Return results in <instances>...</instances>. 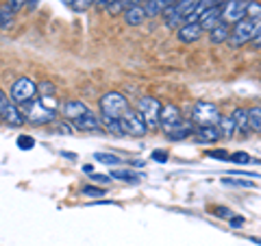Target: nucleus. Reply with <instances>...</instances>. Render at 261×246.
<instances>
[{
  "label": "nucleus",
  "instance_id": "f257e3e1",
  "mask_svg": "<svg viewBox=\"0 0 261 246\" xmlns=\"http://www.w3.org/2000/svg\"><path fill=\"white\" fill-rule=\"evenodd\" d=\"M20 113L24 122H29L33 127H42V125H50L57 120V105L53 103V98H44V96H35L33 101L20 105Z\"/></svg>",
  "mask_w": 261,
  "mask_h": 246
},
{
  "label": "nucleus",
  "instance_id": "f03ea898",
  "mask_svg": "<svg viewBox=\"0 0 261 246\" xmlns=\"http://www.w3.org/2000/svg\"><path fill=\"white\" fill-rule=\"evenodd\" d=\"M259 31H261V18H244L240 20L235 27H231V37H228V46L231 48H242V46H246L250 44L252 39H255L259 35Z\"/></svg>",
  "mask_w": 261,
  "mask_h": 246
},
{
  "label": "nucleus",
  "instance_id": "7ed1b4c3",
  "mask_svg": "<svg viewBox=\"0 0 261 246\" xmlns=\"http://www.w3.org/2000/svg\"><path fill=\"white\" fill-rule=\"evenodd\" d=\"M196 5H198V0H178V3L170 5L168 9L161 13L163 15V24H166L168 29L183 27L185 20H187V15L196 9Z\"/></svg>",
  "mask_w": 261,
  "mask_h": 246
},
{
  "label": "nucleus",
  "instance_id": "20e7f679",
  "mask_svg": "<svg viewBox=\"0 0 261 246\" xmlns=\"http://www.w3.org/2000/svg\"><path fill=\"white\" fill-rule=\"evenodd\" d=\"M98 107H100V116H109V118H122L124 113L130 109L128 107V101H126V96L122 94V92H107L102 98H100V103H98Z\"/></svg>",
  "mask_w": 261,
  "mask_h": 246
},
{
  "label": "nucleus",
  "instance_id": "39448f33",
  "mask_svg": "<svg viewBox=\"0 0 261 246\" xmlns=\"http://www.w3.org/2000/svg\"><path fill=\"white\" fill-rule=\"evenodd\" d=\"M220 118H222V113L214 103L200 101L192 107V122L196 127H214L220 122Z\"/></svg>",
  "mask_w": 261,
  "mask_h": 246
},
{
  "label": "nucleus",
  "instance_id": "423d86ee",
  "mask_svg": "<svg viewBox=\"0 0 261 246\" xmlns=\"http://www.w3.org/2000/svg\"><path fill=\"white\" fill-rule=\"evenodd\" d=\"M120 127H122V133L130 135V137H144L148 133V125H146L144 116L137 109H128L124 116L120 118Z\"/></svg>",
  "mask_w": 261,
  "mask_h": 246
},
{
  "label": "nucleus",
  "instance_id": "0eeeda50",
  "mask_svg": "<svg viewBox=\"0 0 261 246\" xmlns=\"http://www.w3.org/2000/svg\"><path fill=\"white\" fill-rule=\"evenodd\" d=\"M248 5H250V0H224L220 5V9H222V22L228 24V27H235L240 20L246 18Z\"/></svg>",
  "mask_w": 261,
  "mask_h": 246
},
{
  "label": "nucleus",
  "instance_id": "6e6552de",
  "mask_svg": "<svg viewBox=\"0 0 261 246\" xmlns=\"http://www.w3.org/2000/svg\"><path fill=\"white\" fill-rule=\"evenodd\" d=\"M161 107H163V105H161L154 96H142L140 101H137V111H140L142 116H144V120H146V125H148V129L159 127Z\"/></svg>",
  "mask_w": 261,
  "mask_h": 246
},
{
  "label": "nucleus",
  "instance_id": "1a4fd4ad",
  "mask_svg": "<svg viewBox=\"0 0 261 246\" xmlns=\"http://www.w3.org/2000/svg\"><path fill=\"white\" fill-rule=\"evenodd\" d=\"M11 101L13 103H18V105H24V103H29L33 101V98L37 96V85L33 83V81L29 77H20L15 83L11 85Z\"/></svg>",
  "mask_w": 261,
  "mask_h": 246
},
{
  "label": "nucleus",
  "instance_id": "9d476101",
  "mask_svg": "<svg viewBox=\"0 0 261 246\" xmlns=\"http://www.w3.org/2000/svg\"><path fill=\"white\" fill-rule=\"evenodd\" d=\"M183 122L181 111H178L176 105H163L161 107V116H159V127L163 133H170L172 129H176Z\"/></svg>",
  "mask_w": 261,
  "mask_h": 246
},
{
  "label": "nucleus",
  "instance_id": "9b49d317",
  "mask_svg": "<svg viewBox=\"0 0 261 246\" xmlns=\"http://www.w3.org/2000/svg\"><path fill=\"white\" fill-rule=\"evenodd\" d=\"M202 27L198 22L196 24H183V27H178L176 29V39L181 44H194V42H198L200 35H202Z\"/></svg>",
  "mask_w": 261,
  "mask_h": 246
},
{
  "label": "nucleus",
  "instance_id": "f8f14e48",
  "mask_svg": "<svg viewBox=\"0 0 261 246\" xmlns=\"http://www.w3.org/2000/svg\"><path fill=\"white\" fill-rule=\"evenodd\" d=\"M87 111H89V107H87L83 101H68V103H63V107H61V116L65 120L74 122L79 118H83Z\"/></svg>",
  "mask_w": 261,
  "mask_h": 246
},
{
  "label": "nucleus",
  "instance_id": "ddd939ff",
  "mask_svg": "<svg viewBox=\"0 0 261 246\" xmlns=\"http://www.w3.org/2000/svg\"><path fill=\"white\" fill-rule=\"evenodd\" d=\"M220 137L222 135H220L218 125H214V127H196L194 142H198V144H216Z\"/></svg>",
  "mask_w": 261,
  "mask_h": 246
},
{
  "label": "nucleus",
  "instance_id": "4468645a",
  "mask_svg": "<svg viewBox=\"0 0 261 246\" xmlns=\"http://www.w3.org/2000/svg\"><path fill=\"white\" fill-rule=\"evenodd\" d=\"M72 125H74L76 131H98L102 127V122H100V116H98V113H94L92 109H89L83 118L74 120Z\"/></svg>",
  "mask_w": 261,
  "mask_h": 246
},
{
  "label": "nucleus",
  "instance_id": "2eb2a0df",
  "mask_svg": "<svg viewBox=\"0 0 261 246\" xmlns=\"http://www.w3.org/2000/svg\"><path fill=\"white\" fill-rule=\"evenodd\" d=\"M0 120H3L5 125H9V127H22L24 125V118H22V113H20V107H15L13 103H9L7 107L0 109Z\"/></svg>",
  "mask_w": 261,
  "mask_h": 246
},
{
  "label": "nucleus",
  "instance_id": "dca6fc26",
  "mask_svg": "<svg viewBox=\"0 0 261 246\" xmlns=\"http://www.w3.org/2000/svg\"><path fill=\"white\" fill-rule=\"evenodd\" d=\"M198 24L202 27V31H214L218 24H222V9L220 7H214V9H209V11H205L200 15V20H198Z\"/></svg>",
  "mask_w": 261,
  "mask_h": 246
},
{
  "label": "nucleus",
  "instance_id": "f3484780",
  "mask_svg": "<svg viewBox=\"0 0 261 246\" xmlns=\"http://www.w3.org/2000/svg\"><path fill=\"white\" fill-rule=\"evenodd\" d=\"M194 133H196V125H194V122H181L176 129H172L166 135H168L170 142H183V139L194 137Z\"/></svg>",
  "mask_w": 261,
  "mask_h": 246
},
{
  "label": "nucleus",
  "instance_id": "a211bd4d",
  "mask_svg": "<svg viewBox=\"0 0 261 246\" xmlns=\"http://www.w3.org/2000/svg\"><path fill=\"white\" fill-rule=\"evenodd\" d=\"M222 5V0H198V5H196V9L187 15V20H185V24H196L200 20V15L205 13V11H209V9H214V7H220Z\"/></svg>",
  "mask_w": 261,
  "mask_h": 246
},
{
  "label": "nucleus",
  "instance_id": "6ab92c4d",
  "mask_svg": "<svg viewBox=\"0 0 261 246\" xmlns=\"http://www.w3.org/2000/svg\"><path fill=\"white\" fill-rule=\"evenodd\" d=\"M146 18H148V13H146L144 5H133L124 11V22L128 24V27H140Z\"/></svg>",
  "mask_w": 261,
  "mask_h": 246
},
{
  "label": "nucleus",
  "instance_id": "aec40b11",
  "mask_svg": "<svg viewBox=\"0 0 261 246\" xmlns=\"http://www.w3.org/2000/svg\"><path fill=\"white\" fill-rule=\"evenodd\" d=\"M174 3H178V0H146L144 9H146V13H148V18H154V15H161L170 5H174Z\"/></svg>",
  "mask_w": 261,
  "mask_h": 246
},
{
  "label": "nucleus",
  "instance_id": "412c9836",
  "mask_svg": "<svg viewBox=\"0 0 261 246\" xmlns=\"http://www.w3.org/2000/svg\"><path fill=\"white\" fill-rule=\"evenodd\" d=\"M228 37H231V27L228 24H218V27L209 33V42L214 44V46H218V44H224V42H228Z\"/></svg>",
  "mask_w": 261,
  "mask_h": 246
},
{
  "label": "nucleus",
  "instance_id": "4be33fe9",
  "mask_svg": "<svg viewBox=\"0 0 261 246\" xmlns=\"http://www.w3.org/2000/svg\"><path fill=\"white\" fill-rule=\"evenodd\" d=\"M13 20H15V11L7 3L0 5V31H9L13 27Z\"/></svg>",
  "mask_w": 261,
  "mask_h": 246
},
{
  "label": "nucleus",
  "instance_id": "5701e85b",
  "mask_svg": "<svg viewBox=\"0 0 261 246\" xmlns=\"http://www.w3.org/2000/svg\"><path fill=\"white\" fill-rule=\"evenodd\" d=\"M218 129H220V135L222 137H233L238 133V125H235L233 116H222L218 122Z\"/></svg>",
  "mask_w": 261,
  "mask_h": 246
},
{
  "label": "nucleus",
  "instance_id": "b1692460",
  "mask_svg": "<svg viewBox=\"0 0 261 246\" xmlns=\"http://www.w3.org/2000/svg\"><path fill=\"white\" fill-rule=\"evenodd\" d=\"M231 116L235 120V125H238V133H250V127H248V109H235Z\"/></svg>",
  "mask_w": 261,
  "mask_h": 246
},
{
  "label": "nucleus",
  "instance_id": "393cba45",
  "mask_svg": "<svg viewBox=\"0 0 261 246\" xmlns=\"http://www.w3.org/2000/svg\"><path fill=\"white\" fill-rule=\"evenodd\" d=\"M111 179H116V181H124V183H137L142 179V175H137V172H133V170H118V168H113Z\"/></svg>",
  "mask_w": 261,
  "mask_h": 246
},
{
  "label": "nucleus",
  "instance_id": "a878e982",
  "mask_svg": "<svg viewBox=\"0 0 261 246\" xmlns=\"http://www.w3.org/2000/svg\"><path fill=\"white\" fill-rule=\"evenodd\" d=\"M100 122H102V129L107 131V133H113V135H124V133H122V127H120V120H118V118L100 116Z\"/></svg>",
  "mask_w": 261,
  "mask_h": 246
},
{
  "label": "nucleus",
  "instance_id": "bb28decb",
  "mask_svg": "<svg viewBox=\"0 0 261 246\" xmlns=\"http://www.w3.org/2000/svg\"><path fill=\"white\" fill-rule=\"evenodd\" d=\"M248 127L255 133H261V107H250L248 109Z\"/></svg>",
  "mask_w": 261,
  "mask_h": 246
},
{
  "label": "nucleus",
  "instance_id": "cd10ccee",
  "mask_svg": "<svg viewBox=\"0 0 261 246\" xmlns=\"http://www.w3.org/2000/svg\"><path fill=\"white\" fill-rule=\"evenodd\" d=\"M228 161H231V163H238V166H246V163H252V161H257V159H252L248 153L238 151V153H231V155H228Z\"/></svg>",
  "mask_w": 261,
  "mask_h": 246
},
{
  "label": "nucleus",
  "instance_id": "c85d7f7f",
  "mask_svg": "<svg viewBox=\"0 0 261 246\" xmlns=\"http://www.w3.org/2000/svg\"><path fill=\"white\" fill-rule=\"evenodd\" d=\"M94 159L100 161V163H107V166H120L122 163V159L118 157V155H111V153H96Z\"/></svg>",
  "mask_w": 261,
  "mask_h": 246
},
{
  "label": "nucleus",
  "instance_id": "c756f323",
  "mask_svg": "<svg viewBox=\"0 0 261 246\" xmlns=\"http://www.w3.org/2000/svg\"><path fill=\"white\" fill-rule=\"evenodd\" d=\"M37 94L44 96V98H55L57 87H55V83H50V81H42V83L37 85Z\"/></svg>",
  "mask_w": 261,
  "mask_h": 246
},
{
  "label": "nucleus",
  "instance_id": "7c9ffc66",
  "mask_svg": "<svg viewBox=\"0 0 261 246\" xmlns=\"http://www.w3.org/2000/svg\"><path fill=\"white\" fill-rule=\"evenodd\" d=\"M222 183L224 185H238V187H255V181H252V179H231V177H226V179H222Z\"/></svg>",
  "mask_w": 261,
  "mask_h": 246
},
{
  "label": "nucleus",
  "instance_id": "2f4dec72",
  "mask_svg": "<svg viewBox=\"0 0 261 246\" xmlns=\"http://www.w3.org/2000/svg\"><path fill=\"white\" fill-rule=\"evenodd\" d=\"M81 192H83L85 196H89V199H100V196L105 194V190H100V187H94V185H85Z\"/></svg>",
  "mask_w": 261,
  "mask_h": 246
},
{
  "label": "nucleus",
  "instance_id": "473e14b6",
  "mask_svg": "<svg viewBox=\"0 0 261 246\" xmlns=\"http://www.w3.org/2000/svg\"><path fill=\"white\" fill-rule=\"evenodd\" d=\"M246 15H248V18H261V3H257V0H250Z\"/></svg>",
  "mask_w": 261,
  "mask_h": 246
},
{
  "label": "nucleus",
  "instance_id": "72a5a7b5",
  "mask_svg": "<svg viewBox=\"0 0 261 246\" xmlns=\"http://www.w3.org/2000/svg\"><path fill=\"white\" fill-rule=\"evenodd\" d=\"M18 146L22 151H31L33 146H35V142H33V137H29V135H20L18 137Z\"/></svg>",
  "mask_w": 261,
  "mask_h": 246
},
{
  "label": "nucleus",
  "instance_id": "f704fd0d",
  "mask_svg": "<svg viewBox=\"0 0 261 246\" xmlns=\"http://www.w3.org/2000/svg\"><path fill=\"white\" fill-rule=\"evenodd\" d=\"M228 155H231V153H226V151L220 149V151H209V153H207V157H214V159H224V161H228Z\"/></svg>",
  "mask_w": 261,
  "mask_h": 246
},
{
  "label": "nucleus",
  "instance_id": "c9c22d12",
  "mask_svg": "<svg viewBox=\"0 0 261 246\" xmlns=\"http://www.w3.org/2000/svg\"><path fill=\"white\" fill-rule=\"evenodd\" d=\"M150 157H152L154 161H159V163H166V161H168V153L161 151V149H157V151H152Z\"/></svg>",
  "mask_w": 261,
  "mask_h": 246
},
{
  "label": "nucleus",
  "instance_id": "e433bc0d",
  "mask_svg": "<svg viewBox=\"0 0 261 246\" xmlns=\"http://www.w3.org/2000/svg\"><path fill=\"white\" fill-rule=\"evenodd\" d=\"M214 214L220 216V218H226V220H231V218H233V211L228 209V207H216V209H214Z\"/></svg>",
  "mask_w": 261,
  "mask_h": 246
},
{
  "label": "nucleus",
  "instance_id": "4c0bfd02",
  "mask_svg": "<svg viewBox=\"0 0 261 246\" xmlns=\"http://www.w3.org/2000/svg\"><path fill=\"white\" fill-rule=\"evenodd\" d=\"M27 3H31V0H7V5H9V7H11V9H13L15 13H18V11H20L22 7L27 5Z\"/></svg>",
  "mask_w": 261,
  "mask_h": 246
},
{
  "label": "nucleus",
  "instance_id": "58836bf2",
  "mask_svg": "<svg viewBox=\"0 0 261 246\" xmlns=\"http://www.w3.org/2000/svg\"><path fill=\"white\" fill-rule=\"evenodd\" d=\"M92 181H94V183H107L109 179L105 177V175H92Z\"/></svg>",
  "mask_w": 261,
  "mask_h": 246
},
{
  "label": "nucleus",
  "instance_id": "ea45409f",
  "mask_svg": "<svg viewBox=\"0 0 261 246\" xmlns=\"http://www.w3.org/2000/svg\"><path fill=\"white\" fill-rule=\"evenodd\" d=\"M7 105H9V98H7V94L3 92V89H0V109L7 107Z\"/></svg>",
  "mask_w": 261,
  "mask_h": 246
},
{
  "label": "nucleus",
  "instance_id": "a19ab883",
  "mask_svg": "<svg viewBox=\"0 0 261 246\" xmlns=\"http://www.w3.org/2000/svg\"><path fill=\"white\" fill-rule=\"evenodd\" d=\"M228 223H231V227H242V225H244V218H240V216L235 218V216H233L231 220H228Z\"/></svg>",
  "mask_w": 261,
  "mask_h": 246
},
{
  "label": "nucleus",
  "instance_id": "79ce46f5",
  "mask_svg": "<svg viewBox=\"0 0 261 246\" xmlns=\"http://www.w3.org/2000/svg\"><path fill=\"white\" fill-rule=\"evenodd\" d=\"M57 131H61V133H72V129L70 127H65V122H61V127H55Z\"/></svg>",
  "mask_w": 261,
  "mask_h": 246
},
{
  "label": "nucleus",
  "instance_id": "37998d69",
  "mask_svg": "<svg viewBox=\"0 0 261 246\" xmlns=\"http://www.w3.org/2000/svg\"><path fill=\"white\" fill-rule=\"evenodd\" d=\"M252 46L259 48V51H261V31H259V35H257L255 39H252Z\"/></svg>",
  "mask_w": 261,
  "mask_h": 246
}]
</instances>
